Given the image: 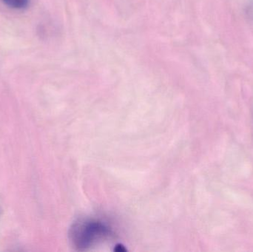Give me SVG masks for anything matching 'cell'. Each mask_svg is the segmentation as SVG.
<instances>
[{"label":"cell","instance_id":"obj_1","mask_svg":"<svg viewBox=\"0 0 253 252\" xmlns=\"http://www.w3.org/2000/svg\"><path fill=\"white\" fill-rule=\"evenodd\" d=\"M107 229L96 222H87L75 226L73 232L74 242L79 247H88L92 243L106 235Z\"/></svg>","mask_w":253,"mask_h":252},{"label":"cell","instance_id":"obj_2","mask_svg":"<svg viewBox=\"0 0 253 252\" xmlns=\"http://www.w3.org/2000/svg\"><path fill=\"white\" fill-rule=\"evenodd\" d=\"M3 3L10 8L22 10L28 7L29 0H1Z\"/></svg>","mask_w":253,"mask_h":252}]
</instances>
